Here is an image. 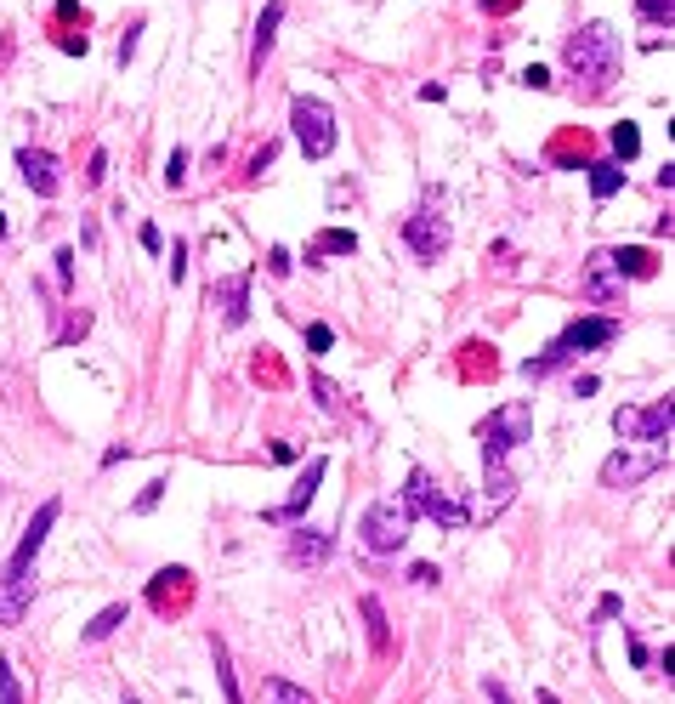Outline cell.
Instances as JSON below:
<instances>
[{
    "mask_svg": "<svg viewBox=\"0 0 675 704\" xmlns=\"http://www.w3.org/2000/svg\"><path fill=\"white\" fill-rule=\"evenodd\" d=\"M18 171H23V182H29L40 199H52L57 188H63V176H57V159L46 154V148H18Z\"/></svg>",
    "mask_w": 675,
    "mask_h": 704,
    "instance_id": "14",
    "label": "cell"
},
{
    "mask_svg": "<svg viewBox=\"0 0 675 704\" xmlns=\"http://www.w3.org/2000/svg\"><path fill=\"white\" fill-rule=\"evenodd\" d=\"M0 704H23L18 676H12V665H6V659H0Z\"/></svg>",
    "mask_w": 675,
    "mask_h": 704,
    "instance_id": "29",
    "label": "cell"
},
{
    "mask_svg": "<svg viewBox=\"0 0 675 704\" xmlns=\"http://www.w3.org/2000/svg\"><path fill=\"white\" fill-rule=\"evenodd\" d=\"M165 182H171V188H182V182H188V154H182V148H171V165H165Z\"/></svg>",
    "mask_w": 675,
    "mask_h": 704,
    "instance_id": "30",
    "label": "cell"
},
{
    "mask_svg": "<svg viewBox=\"0 0 675 704\" xmlns=\"http://www.w3.org/2000/svg\"><path fill=\"white\" fill-rule=\"evenodd\" d=\"M630 659H636V665H641V670L653 665V653H647V642H641V636H630Z\"/></svg>",
    "mask_w": 675,
    "mask_h": 704,
    "instance_id": "37",
    "label": "cell"
},
{
    "mask_svg": "<svg viewBox=\"0 0 675 704\" xmlns=\"http://www.w3.org/2000/svg\"><path fill=\"white\" fill-rule=\"evenodd\" d=\"M137 239H142V250H154V256L165 250V233H159L154 222H142V233H137Z\"/></svg>",
    "mask_w": 675,
    "mask_h": 704,
    "instance_id": "33",
    "label": "cell"
},
{
    "mask_svg": "<svg viewBox=\"0 0 675 704\" xmlns=\"http://www.w3.org/2000/svg\"><path fill=\"white\" fill-rule=\"evenodd\" d=\"M568 69L590 86H607L613 74H619V35L607 29V23H585L579 35L568 40Z\"/></svg>",
    "mask_w": 675,
    "mask_h": 704,
    "instance_id": "2",
    "label": "cell"
},
{
    "mask_svg": "<svg viewBox=\"0 0 675 704\" xmlns=\"http://www.w3.org/2000/svg\"><path fill=\"white\" fill-rule=\"evenodd\" d=\"M312 392H318V404H324L329 415H341V387H335V381H324V375H312Z\"/></svg>",
    "mask_w": 675,
    "mask_h": 704,
    "instance_id": "26",
    "label": "cell"
},
{
    "mask_svg": "<svg viewBox=\"0 0 675 704\" xmlns=\"http://www.w3.org/2000/svg\"><path fill=\"white\" fill-rule=\"evenodd\" d=\"M159 500H165V477H154V483H148V489L137 494V506H131V511H137V517H148V511H154Z\"/></svg>",
    "mask_w": 675,
    "mask_h": 704,
    "instance_id": "28",
    "label": "cell"
},
{
    "mask_svg": "<svg viewBox=\"0 0 675 704\" xmlns=\"http://www.w3.org/2000/svg\"><path fill=\"white\" fill-rule=\"evenodd\" d=\"M364 619H369V642H375V653H392V631H386L381 597H364Z\"/></svg>",
    "mask_w": 675,
    "mask_h": 704,
    "instance_id": "21",
    "label": "cell"
},
{
    "mask_svg": "<svg viewBox=\"0 0 675 704\" xmlns=\"http://www.w3.org/2000/svg\"><path fill=\"white\" fill-rule=\"evenodd\" d=\"M267 704H312V693L284 682V676H267Z\"/></svg>",
    "mask_w": 675,
    "mask_h": 704,
    "instance_id": "23",
    "label": "cell"
},
{
    "mask_svg": "<svg viewBox=\"0 0 675 704\" xmlns=\"http://www.w3.org/2000/svg\"><path fill=\"white\" fill-rule=\"evenodd\" d=\"M52 523H57V500H46V506L35 511V523L23 528V540H18V551L6 557V568H35V557H40V546H46Z\"/></svg>",
    "mask_w": 675,
    "mask_h": 704,
    "instance_id": "15",
    "label": "cell"
},
{
    "mask_svg": "<svg viewBox=\"0 0 675 704\" xmlns=\"http://www.w3.org/2000/svg\"><path fill=\"white\" fill-rule=\"evenodd\" d=\"M483 693H488V704H511V693H505V687L494 682V676H488V682H483Z\"/></svg>",
    "mask_w": 675,
    "mask_h": 704,
    "instance_id": "39",
    "label": "cell"
},
{
    "mask_svg": "<svg viewBox=\"0 0 675 704\" xmlns=\"http://www.w3.org/2000/svg\"><path fill=\"white\" fill-rule=\"evenodd\" d=\"M210 659H216V682H222V693H227V704H244L239 699V682H233V670H227V648L210 636Z\"/></svg>",
    "mask_w": 675,
    "mask_h": 704,
    "instance_id": "24",
    "label": "cell"
},
{
    "mask_svg": "<svg viewBox=\"0 0 675 704\" xmlns=\"http://www.w3.org/2000/svg\"><path fill=\"white\" fill-rule=\"evenodd\" d=\"M352 250H358V233L329 228V233H318V245L307 250V262H318V256H352Z\"/></svg>",
    "mask_w": 675,
    "mask_h": 704,
    "instance_id": "20",
    "label": "cell"
},
{
    "mask_svg": "<svg viewBox=\"0 0 675 704\" xmlns=\"http://www.w3.org/2000/svg\"><path fill=\"white\" fill-rule=\"evenodd\" d=\"M0 233H6V211H0Z\"/></svg>",
    "mask_w": 675,
    "mask_h": 704,
    "instance_id": "42",
    "label": "cell"
},
{
    "mask_svg": "<svg viewBox=\"0 0 675 704\" xmlns=\"http://www.w3.org/2000/svg\"><path fill=\"white\" fill-rule=\"evenodd\" d=\"M329 551H335V540H329L324 528H295L290 546H284V557H290L295 568H312V563H324Z\"/></svg>",
    "mask_w": 675,
    "mask_h": 704,
    "instance_id": "16",
    "label": "cell"
},
{
    "mask_svg": "<svg viewBox=\"0 0 675 704\" xmlns=\"http://www.w3.org/2000/svg\"><path fill=\"white\" fill-rule=\"evenodd\" d=\"M182 273H188V245H182V239H176V245H171V284L182 279Z\"/></svg>",
    "mask_w": 675,
    "mask_h": 704,
    "instance_id": "34",
    "label": "cell"
},
{
    "mask_svg": "<svg viewBox=\"0 0 675 704\" xmlns=\"http://www.w3.org/2000/svg\"><path fill=\"white\" fill-rule=\"evenodd\" d=\"M522 86H534V91H545V86H551V74H545V69H528V74H522Z\"/></svg>",
    "mask_w": 675,
    "mask_h": 704,
    "instance_id": "40",
    "label": "cell"
},
{
    "mask_svg": "<svg viewBox=\"0 0 675 704\" xmlns=\"http://www.w3.org/2000/svg\"><path fill=\"white\" fill-rule=\"evenodd\" d=\"M324 472H329V460H324V455H312V460H307V472L295 477L290 500H284V506H273V511H267V523H295V517H301V511L312 506V494H318V483H324Z\"/></svg>",
    "mask_w": 675,
    "mask_h": 704,
    "instance_id": "10",
    "label": "cell"
},
{
    "mask_svg": "<svg viewBox=\"0 0 675 704\" xmlns=\"http://www.w3.org/2000/svg\"><path fill=\"white\" fill-rule=\"evenodd\" d=\"M125 704H137V699H125Z\"/></svg>",
    "mask_w": 675,
    "mask_h": 704,
    "instance_id": "43",
    "label": "cell"
},
{
    "mask_svg": "<svg viewBox=\"0 0 675 704\" xmlns=\"http://www.w3.org/2000/svg\"><path fill=\"white\" fill-rule=\"evenodd\" d=\"M607 341H619V318H573L568 330L556 335L539 358H528V364H522V375H528V381H539V375H551L556 364H568V358H579V352H590V347H607Z\"/></svg>",
    "mask_w": 675,
    "mask_h": 704,
    "instance_id": "1",
    "label": "cell"
},
{
    "mask_svg": "<svg viewBox=\"0 0 675 704\" xmlns=\"http://www.w3.org/2000/svg\"><path fill=\"white\" fill-rule=\"evenodd\" d=\"M607 142H613V154H619V159H636V154H641V131H636L630 120L613 125V137H607Z\"/></svg>",
    "mask_w": 675,
    "mask_h": 704,
    "instance_id": "25",
    "label": "cell"
},
{
    "mask_svg": "<svg viewBox=\"0 0 675 704\" xmlns=\"http://www.w3.org/2000/svg\"><path fill=\"white\" fill-rule=\"evenodd\" d=\"M624 188V165H590V194L596 199H613Z\"/></svg>",
    "mask_w": 675,
    "mask_h": 704,
    "instance_id": "22",
    "label": "cell"
},
{
    "mask_svg": "<svg viewBox=\"0 0 675 704\" xmlns=\"http://www.w3.org/2000/svg\"><path fill=\"white\" fill-rule=\"evenodd\" d=\"M636 12L647 23H670L675 18V0H636Z\"/></svg>",
    "mask_w": 675,
    "mask_h": 704,
    "instance_id": "27",
    "label": "cell"
},
{
    "mask_svg": "<svg viewBox=\"0 0 675 704\" xmlns=\"http://www.w3.org/2000/svg\"><path fill=\"white\" fill-rule=\"evenodd\" d=\"M307 347L312 352H329V347H335V330H329V324H312V330H307Z\"/></svg>",
    "mask_w": 675,
    "mask_h": 704,
    "instance_id": "32",
    "label": "cell"
},
{
    "mask_svg": "<svg viewBox=\"0 0 675 704\" xmlns=\"http://www.w3.org/2000/svg\"><path fill=\"white\" fill-rule=\"evenodd\" d=\"M579 296L596 301V307H607V301H619L624 296V279L613 273V262H607V250H596L585 262V284H579Z\"/></svg>",
    "mask_w": 675,
    "mask_h": 704,
    "instance_id": "13",
    "label": "cell"
},
{
    "mask_svg": "<svg viewBox=\"0 0 675 704\" xmlns=\"http://www.w3.org/2000/svg\"><path fill=\"white\" fill-rule=\"evenodd\" d=\"M398 500L415 511V517H432L437 528H460V523H466V506H460V500H449V494L432 483V472H420V466L409 472V483H403Z\"/></svg>",
    "mask_w": 675,
    "mask_h": 704,
    "instance_id": "5",
    "label": "cell"
},
{
    "mask_svg": "<svg viewBox=\"0 0 675 704\" xmlns=\"http://www.w3.org/2000/svg\"><path fill=\"white\" fill-rule=\"evenodd\" d=\"M607 262H613V273H630V279H653L658 273V256L653 250H641V245H630V250H607Z\"/></svg>",
    "mask_w": 675,
    "mask_h": 704,
    "instance_id": "18",
    "label": "cell"
},
{
    "mask_svg": "<svg viewBox=\"0 0 675 704\" xmlns=\"http://www.w3.org/2000/svg\"><path fill=\"white\" fill-rule=\"evenodd\" d=\"M290 125H295V142L307 159H329L335 154V114H329L318 97H295L290 103Z\"/></svg>",
    "mask_w": 675,
    "mask_h": 704,
    "instance_id": "6",
    "label": "cell"
},
{
    "mask_svg": "<svg viewBox=\"0 0 675 704\" xmlns=\"http://www.w3.org/2000/svg\"><path fill=\"white\" fill-rule=\"evenodd\" d=\"M120 625H125V602H108L103 614H97L86 631H80V642H86V648H97V642H108V636L120 631Z\"/></svg>",
    "mask_w": 675,
    "mask_h": 704,
    "instance_id": "19",
    "label": "cell"
},
{
    "mask_svg": "<svg viewBox=\"0 0 675 704\" xmlns=\"http://www.w3.org/2000/svg\"><path fill=\"white\" fill-rule=\"evenodd\" d=\"M437 188H426V205H420L409 222H403V239H409V250H415L420 262H437L443 250H449V216L437 211Z\"/></svg>",
    "mask_w": 675,
    "mask_h": 704,
    "instance_id": "7",
    "label": "cell"
},
{
    "mask_svg": "<svg viewBox=\"0 0 675 704\" xmlns=\"http://www.w3.org/2000/svg\"><path fill=\"white\" fill-rule=\"evenodd\" d=\"M29 597H35L29 568H6V574H0V631H6V625H18V619L29 614Z\"/></svg>",
    "mask_w": 675,
    "mask_h": 704,
    "instance_id": "12",
    "label": "cell"
},
{
    "mask_svg": "<svg viewBox=\"0 0 675 704\" xmlns=\"http://www.w3.org/2000/svg\"><path fill=\"white\" fill-rule=\"evenodd\" d=\"M664 460H670V443H658L653 455H630V449H619V455L602 460V483L607 489H630V483H641V477H653Z\"/></svg>",
    "mask_w": 675,
    "mask_h": 704,
    "instance_id": "9",
    "label": "cell"
},
{
    "mask_svg": "<svg viewBox=\"0 0 675 704\" xmlns=\"http://www.w3.org/2000/svg\"><path fill=\"white\" fill-rule=\"evenodd\" d=\"M675 426V404L670 398H658L653 409H619L613 415V432H619L624 443H664Z\"/></svg>",
    "mask_w": 675,
    "mask_h": 704,
    "instance_id": "8",
    "label": "cell"
},
{
    "mask_svg": "<svg viewBox=\"0 0 675 704\" xmlns=\"http://www.w3.org/2000/svg\"><path fill=\"white\" fill-rule=\"evenodd\" d=\"M477 438H483V466H488V460H505L511 449H517V443L534 438V409H528V404L494 409V415L477 426Z\"/></svg>",
    "mask_w": 675,
    "mask_h": 704,
    "instance_id": "4",
    "label": "cell"
},
{
    "mask_svg": "<svg viewBox=\"0 0 675 704\" xmlns=\"http://www.w3.org/2000/svg\"><path fill=\"white\" fill-rule=\"evenodd\" d=\"M409 528H415V511L403 506L398 494H381V500L364 511V523H358V540H364V551H375V557H392V551H403Z\"/></svg>",
    "mask_w": 675,
    "mask_h": 704,
    "instance_id": "3",
    "label": "cell"
},
{
    "mask_svg": "<svg viewBox=\"0 0 675 704\" xmlns=\"http://www.w3.org/2000/svg\"><path fill=\"white\" fill-rule=\"evenodd\" d=\"M57 279H63V284L74 279V250H57Z\"/></svg>",
    "mask_w": 675,
    "mask_h": 704,
    "instance_id": "36",
    "label": "cell"
},
{
    "mask_svg": "<svg viewBox=\"0 0 675 704\" xmlns=\"http://www.w3.org/2000/svg\"><path fill=\"white\" fill-rule=\"evenodd\" d=\"M278 23H284V0H267V12H261V23H256V46H250V69H256V74H261V63L273 57Z\"/></svg>",
    "mask_w": 675,
    "mask_h": 704,
    "instance_id": "17",
    "label": "cell"
},
{
    "mask_svg": "<svg viewBox=\"0 0 675 704\" xmlns=\"http://www.w3.org/2000/svg\"><path fill=\"white\" fill-rule=\"evenodd\" d=\"M103 182H108V154L97 148V154H91V171H86V188H103Z\"/></svg>",
    "mask_w": 675,
    "mask_h": 704,
    "instance_id": "31",
    "label": "cell"
},
{
    "mask_svg": "<svg viewBox=\"0 0 675 704\" xmlns=\"http://www.w3.org/2000/svg\"><path fill=\"white\" fill-rule=\"evenodd\" d=\"M267 267H273V273H278V279H284V273H290V250H273V256H267Z\"/></svg>",
    "mask_w": 675,
    "mask_h": 704,
    "instance_id": "38",
    "label": "cell"
},
{
    "mask_svg": "<svg viewBox=\"0 0 675 704\" xmlns=\"http://www.w3.org/2000/svg\"><path fill=\"white\" fill-rule=\"evenodd\" d=\"M483 6H517V0H483Z\"/></svg>",
    "mask_w": 675,
    "mask_h": 704,
    "instance_id": "41",
    "label": "cell"
},
{
    "mask_svg": "<svg viewBox=\"0 0 675 704\" xmlns=\"http://www.w3.org/2000/svg\"><path fill=\"white\" fill-rule=\"evenodd\" d=\"M409 580H415V585H437V568L432 563H415V568H409Z\"/></svg>",
    "mask_w": 675,
    "mask_h": 704,
    "instance_id": "35",
    "label": "cell"
},
{
    "mask_svg": "<svg viewBox=\"0 0 675 704\" xmlns=\"http://www.w3.org/2000/svg\"><path fill=\"white\" fill-rule=\"evenodd\" d=\"M210 301L222 307V324H227V330H239L244 318H250V273L216 279V284H210Z\"/></svg>",
    "mask_w": 675,
    "mask_h": 704,
    "instance_id": "11",
    "label": "cell"
}]
</instances>
